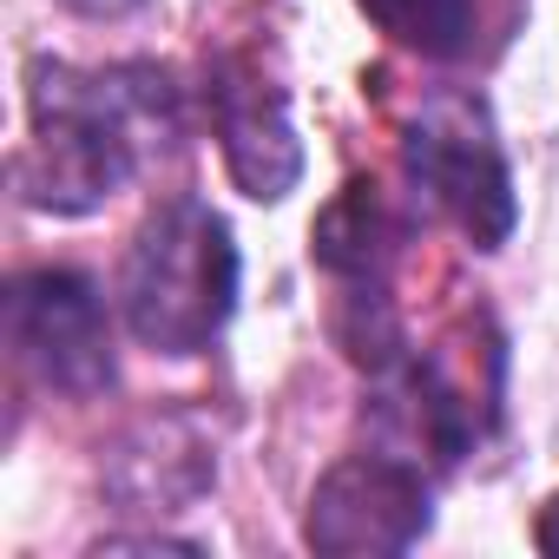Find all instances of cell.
Wrapping results in <instances>:
<instances>
[{
    "instance_id": "6da1fadb",
    "label": "cell",
    "mask_w": 559,
    "mask_h": 559,
    "mask_svg": "<svg viewBox=\"0 0 559 559\" xmlns=\"http://www.w3.org/2000/svg\"><path fill=\"white\" fill-rule=\"evenodd\" d=\"M34 139L21 152V198L60 217L99 211L132 185L145 132H171V86L145 67L80 73L40 60L34 73Z\"/></svg>"
},
{
    "instance_id": "7a4b0ae2",
    "label": "cell",
    "mask_w": 559,
    "mask_h": 559,
    "mask_svg": "<svg viewBox=\"0 0 559 559\" xmlns=\"http://www.w3.org/2000/svg\"><path fill=\"white\" fill-rule=\"evenodd\" d=\"M230 304H237L230 224L198 198L158 204L132 230L126 263H119L126 330L158 356H198L230 323Z\"/></svg>"
},
{
    "instance_id": "3957f363",
    "label": "cell",
    "mask_w": 559,
    "mask_h": 559,
    "mask_svg": "<svg viewBox=\"0 0 559 559\" xmlns=\"http://www.w3.org/2000/svg\"><path fill=\"white\" fill-rule=\"evenodd\" d=\"M402 165H408L415 198H428L480 250H493L513 230V178H507V158H500L480 106L435 99L402 139Z\"/></svg>"
},
{
    "instance_id": "277c9868",
    "label": "cell",
    "mask_w": 559,
    "mask_h": 559,
    "mask_svg": "<svg viewBox=\"0 0 559 559\" xmlns=\"http://www.w3.org/2000/svg\"><path fill=\"white\" fill-rule=\"evenodd\" d=\"M8 349L14 362L60 395L112 389V323L80 270H27L8 284Z\"/></svg>"
},
{
    "instance_id": "5b68a950",
    "label": "cell",
    "mask_w": 559,
    "mask_h": 559,
    "mask_svg": "<svg viewBox=\"0 0 559 559\" xmlns=\"http://www.w3.org/2000/svg\"><path fill=\"white\" fill-rule=\"evenodd\" d=\"M421 533H428V480L408 454H349V461H336L317 480L310 520H304V539L317 552H336V559L408 552Z\"/></svg>"
},
{
    "instance_id": "8992f818",
    "label": "cell",
    "mask_w": 559,
    "mask_h": 559,
    "mask_svg": "<svg viewBox=\"0 0 559 559\" xmlns=\"http://www.w3.org/2000/svg\"><path fill=\"white\" fill-rule=\"evenodd\" d=\"M211 112H217L224 165H230V178H237L250 198L270 204V198H284V191L304 178V145H297L284 86H270L250 60H230V67L217 73Z\"/></svg>"
},
{
    "instance_id": "52a82bcc",
    "label": "cell",
    "mask_w": 559,
    "mask_h": 559,
    "mask_svg": "<svg viewBox=\"0 0 559 559\" xmlns=\"http://www.w3.org/2000/svg\"><path fill=\"white\" fill-rule=\"evenodd\" d=\"M362 14L421 60H474L487 34V0H362Z\"/></svg>"
},
{
    "instance_id": "ba28073f",
    "label": "cell",
    "mask_w": 559,
    "mask_h": 559,
    "mask_svg": "<svg viewBox=\"0 0 559 559\" xmlns=\"http://www.w3.org/2000/svg\"><path fill=\"white\" fill-rule=\"evenodd\" d=\"M317 263L349 276V284H382V263H389V217H382V198L369 185H349L323 224H317Z\"/></svg>"
},
{
    "instance_id": "9c48e42d",
    "label": "cell",
    "mask_w": 559,
    "mask_h": 559,
    "mask_svg": "<svg viewBox=\"0 0 559 559\" xmlns=\"http://www.w3.org/2000/svg\"><path fill=\"white\" fill-rule=\"evenodd\" d=\"M539 546H546V552H559V500L539 513Z\"/></svg>"
}]
</instances>
